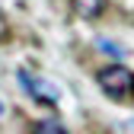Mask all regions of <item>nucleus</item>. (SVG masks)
Instances as JSON below:
<instances>
[{"instance_id":"nucleus-7","label":"nucleus","mask_w":134,"mask_h":134,"mask_svg":"<svg viewBox=\"0 0 134 134\" xmlns=\"http://www.w3.org/2000/svg\"><path fill=\"white\" fill-rule=\"evenodd\" d=\"M0 115H3V105H0Z\"/></svg>"},{"instance_id":"nucleus-2","label":"nucleus","mask_w":134,"mask_h":134,"mask_svg":"<svg viewBox=\"0 0 134 134\" xmlns=\"http://www.w3.org/2000/svg\"><path fill=\"white\" fill-rule=\"evenodd\" d=\"M19 83L32 93V99H38V102H48V105H58L61 102V90L54 86L51 80H42V77H32L29 70H19Z\"/></svg>"},{"instance_id":"nucleus-5","label":"nucleus","mask_w":134,"mask_h":134,"mask_svg":"<svg viewBox=\"0 0 134 134\" xmlns=\"http://www.w3.org/2000/svg\"><path fill=\"white\" fill-rule=\"evenodd\" d=\"M96 48H99V51H105V54H112V58H125V48H118V45L109 42V38H99Z\"/></svg>"},{"instance_id":"nucleus-3","label":"nucleus","mask_w":134,"mask_h":134,"mask_svg":"<svg viewBox=\"0 0 134 134\" xmlns=\"http://www.w3.org/2000/svg\"><path fill=\"white\" fill-rule=\"evenodd\" d=\"M70 10L77 19H96L105 10V0H70Z\"/></svg>"},{"instance_id":"nucleus-4","label":"nucleus","mask_w":134,"mask_h":134,"mask_svg":"<svg viewBox=\"0 0 134 134\" xmlns=\"http://www.w3.org/2000/svg\"><path fill=\"white\" fill-rule=\"evenodd\" d=\"M32 134H70L61 121H54V118H45V121H38L35 128H32Z\"/></svg>"},{"instance_id":"nucleus-6","label":"nucleus","mask_w":134,"mask_h":134,"mask_svg":"<svg viewBox=\"0 0 134 134\" xmlns=\"http://www.w3.org/2000/svg\"><path fill=\"white\" fill-rule=\"evenodd\" d=\"M128 131H131V134H134V118H131V121H128Z\"/></svg>"},{"instance_id":"nucleus-1","label":"nucleus","mask_w":134,"mask_h":134,"mask_svg":"<svg viewBox=\"0 0 134 134\" xmlns=\"http://www.w3.org/2000/svg\"><path fill=\"white\" fill-rule=\"evenodd\" d=\"M96 83L112 99H131L134 96V70H128L125 64H109V67H102V70L96 74Z\"/></svg>"}]
</instances>
